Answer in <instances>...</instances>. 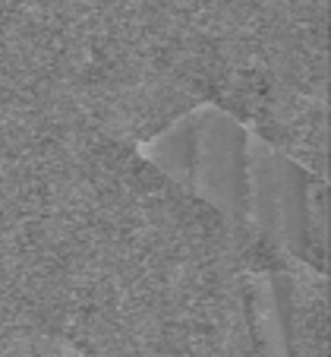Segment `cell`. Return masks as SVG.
<instances>
[{
    "instance_id": "6da1fadb",
    "label": "cell",
    "mask_w": 331,
    "mask_h": 357,
    "mask_svg": "<svg viewBox=\"0 0 331 357\" xmlns=\"http://www.w3.org/2000/svg\"><path fill=\"white\" fill-rule=\"evenodd\" d=\"M262 275L284 357H328V272L277 257Z\"/></svg>"
}]
</instances>
